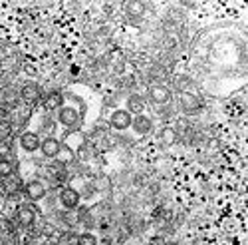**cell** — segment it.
<instances>
[{"instance_id":"1","label":"cell","mask_w":248,"mask_h":245,"mask_svg":"<svg viewBox=\"0 0 248 245\" xmlns=\"http://www.w3.org/2000/svg\"><path fill=\"white\" fill-rule=\"evenodd\" d=\"M131 114L127 110H113L109 116V126L113 130H127L131 126Z\"/></svg>"},{"instance_id":"2","label":"cell","mask_w":248,"mask_h":245,"mask_svg":"<svg viewBox=\"0 0 248 245\" xmlns=\"http://www.w3.org/2000/svg\"><path fill=\"white\" fill-rule=\"evenodd\" d=\"M16 219L22 228H32L36 221V210L30 203H22V206H18V210H16Z\"/></svg>"},{"instance_id":"3","label":"cell","mask_w":248,"mask_h":245,"mask_svg":"<svg viewBox=\"0 0 248 245\" xmlns=\"http://www.w3.org/2000/svg\"><path fill=\"white\" fill-rule=\"evenodd\" d=\"M149 98H151V102H155V104H159V106H167V104H171L173 94H171L169 88H165V86H151L149 88Z\"/></svg>"},{"instance_id":"4","label":"cell","mask_w":248,"mask_h":245,"mask_svg":"<svg viewBox=\"0 0 248 245\" xmlns=\"http://www.w3.org/2000/svg\"><path fill=\"white\" fill-rule=\"evenodd\" d=\"M24 193L30 201H38V199H42L46 195V186L42 181H38V179H32L26 183V188H24Z\"/></svg>"},{"instance_id":"5","label":"cell","mask_w":248,"mask_h":245,"mask_svg":"<svg viewBox=\"0 0 248 245\" xmlns=\"http://www.w3.org/2000/svg\"><path fill=\"white\" fill-rule=\"evenodd\" d=\"M60 203L66 210H76L79 206V193L74 188H64L60 193Z\"/></svg>"},{"instance_id":"6","label":"cell","mask_w":248,"mask_h":245,"mask_svg":"<svg viewBox=\"0 0 248 245\" xmlns=\"http://www.w3.org/2000/svg\"><path fill=\"white\" fill-rule=\"evenodd\" d=\"M58 120H60L64 126L74 128V126L78 124V120H79V114H78V110H74V108H70V106H62V108H60V114H58Z\"/></svg>"},{"instance_id":"7","label":"cell","mask_w":248,"mask_h":245,"mask_svg":"<svg viewBox=\"0 0 248 245\" xmlns=\"http://www.w3.org/2000/svg\"><path fill=\"white\" fill-rule=\"evenodd\" d=\"M40 144H42V140H40V136L34 132H26V134L20 136V146H22L24 152H36L40 148Z\"/></svg>"},{"instance_id":"8","label":"cell","mask_w":248,"mask_h":245,"mask_svg":"<svg viewBox=\"0 0 248 245\" xmlns=\"http://www.w3.org/2000/svg\"><path fill=\"white\" fill-rule=\"evenodd\" d=\"M131 126H133V130H135L137 134H149L151 128H153V122H151V118L145 116V114H137V116L131 120Z\"/></svg>"},{"instance_id":"9","label":"cell","mask_w":248,"mask_h":245,"mask_svg":"<svg viewBox=\"0 0 248 245\" xmlns=\"http://www.w3.org/2000/svg\"><path fill=\"white\" fill-rule=\"evenodd\" d=\"M40 150H42V154L46 158H56L62 152V144L56 138H46V140H42V144H40Z\"/></svg>"},{"instance_id":"10","label":"cell","mask_w":248,"mask_h":245,"mask_svg":"<svg viewBox=\"0 0 248 245\" xmlns=\"http://www.w3.org/2000/svg\"><path fill=\"white\" fill-rule=\"evenodd\" d=\"M20 98H22L26 104H34V102H38V98H40V86L34 84V82H26L22 86V92H20Z\"/></svg>"},{"instance_id":"11","label":"cell","mask_w":248,"mask_h":245,"mask_svg":"<svg viewBox=\"0 0 248 245\" xmlns=\"http://www.w3.org/2000/svg\"><path fill=\"white\" fill-rule=\"evenodd\" d=\"M179 104H181V108L185 110V112H193V110H197L199 108V98L195 96V94H191V92H181L179 94Z\"/></svg>"},{"instance_id":"12","label":"cell","mask_w":248,"mask_h":245,"mask_svg":"<svg viewBox=\"0 0 248 245\" xmlns=\"http://www.w3.org/2000/svg\"><path fill=\"white\" fill-rule=\"evenodd\" d=\"M143 108H145V102H143L141 96L131 94V96L127 98V112H129V114H141Z\"/></svg>"},{"instance_id":"13","label":"cell","mask_w":248,"mask_h":245,"mask_svg":"<svg viewBox=\"0 0 248 245\" xmlns=\"http://www.w3.org/2000/svg\"><path fill=\"white\" fill-rule=\"evenodd\" d=\"M2 190H4L6 195H14V193H18V192H20V181H18V177H16V175H8V177H4V179H2Z\"/></svg>"},{"instance_id":"14","label":"cell","mask_w":248,"mask_h":245,"mask_svg":"<svg viewBox=\"0 0 248 245\" xmlns=\"http://www.w3.org/2000/svg\"><path fill=\"white\" fill-rule=\"evenodd\" d=\"M18 98H20V94L14 88H6L2 92V96H0V102H2V106H16Z\"/></svg>"},{"instance_id":"15","label":"cell","mask_w":248,"mask_h":245,"mask_svg":"<svg viewBox=\"0 0 248 245\" xmlns=\"http://www.w3.org/2000/svg\"><path fill=\"white\" fill-rule=\"evenodd\" d=\"M14 170H16V166H14V161L10 159V158H2L0 159V177H8V175H14Z\"/></svg>"},{"instance_id":"16","label":"cell","mask_w":248,"mask_h":245,"mask_svg":"<svg viewBox=\"0 0 248 245\" xmlns=\"http://www.w3.org/2000/svg\"><path fill=\"white\" fill-rule=\"evenodd\" d=\"M62 102H64L62 94H60V92H52V94L46 98L44 106H46L48 110H60V108H62Z\"/></svg>"},{"instance_id":"17","label":"cell","mask_w":248,"mask_h":245,"mask_svg":"<svg viewBox=\"0 0 248 245\" xmlns=\"http://www.w3.org/2000/svg\"><path fill=\"white\" fill-rule=\"evenodd\" d=\"M125 12L129 16H133V18H139V16H143V12H145V4L143 2H127L125 4Z\"/></svg>"},{"instance_id":"18","label":"cell","mask_w":248,"mask_h":245,"mask_svg":"<svg viewBox=\"0 0 248 245\" xmlns=\"http://www.w3.org/2000/svg\"><path fill=\"white\" fill-rule=\"evenodd\" d=\"M76 245H97V239L93 233H81V235H78Z\"/></svg>"},{"instance_id":"19","label":"cell","mask_w":248,"mask_h":245,"mask_svg":"<svg viewBox=\"0 0 248 245\" xmlns=\"http://www.w3.org/2000/svg\"><path fill=\"white\" fill-rule=\"evenodd\" d=\"M12 134V124L6 120H0V140H8Z\"/></svg>"},{"instance_id":"20","label":"cell","mask_w":248,"mask_h":245,"mask_svg":"<svg viewBox=\"0 0 248 245\" xmlns=\"http://www.w3.org/2000/svg\"><path fill=\"white\" fill-rule=\"evenodd\" d=\"M12 146H10V140H0V159L2 158H10Z\"/></svg>"},{"instance_id":"21","label":"cell","mask_w":248,"mask_h":245,"mask_svg":"<svg viewBox=\"0 0 248 245\" xmlns=\"http://www.w3.org/2000/svg\"><path fill=\"white\" fill-rule=\"evenodd\" d=\"M187 86H189V78H187V76H183V78L179 76V78H177V88H179L181 92H187Z\"/></svg>"}]
</instances>
